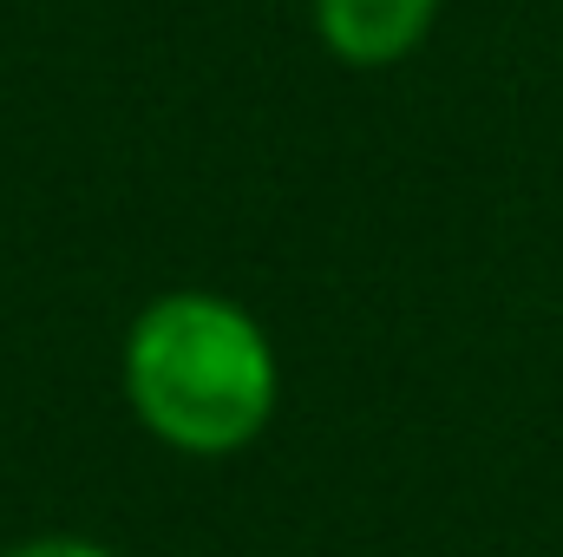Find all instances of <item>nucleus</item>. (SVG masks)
<instances>
[{"instance_id":"1","label":"nucleus","mask_w":563,"mask_h":557,"mask_svg":"<svg viewBox=\"0 0 563 557\" xmlns=\"http://www.w3.org/2000/svg\"><path fill=\"white\" fill-rule=\"evenodd\" d=\"M119 387L157 446L184 459H230L269 433L282 407V361L269 328L243 302L217 288H170L132 315Z\"/></svg>"},{"instance_id":"2","label":"nucleus","mask_w":563,"mask_h":557,"mask_svg":"<svg viewBox=\"0 0 563 557\" xmlns=\"http://www.w3.org/2000/svg\"><path fill=\"white\" fill-rule=\"evenodd\" d=\"M439 7L445 0H308L321 46L354 73H380V66L413 59L439 20Z\"/></svg>"},{"instance_id":"3","label":"nucleus","mask_w":563,"mask_h":557,"mask_svg":"<svg viewBox=\"0 0 563 557\" xmlns=\"http://www.w3.org/2000/svg\"><path fill=\"white\" fill-rule=\"evenodd\" d=\"M0 557H119V551H112V545H99V538H79V532H40V538L7 545Z\"/></svg>"}]
</instances>
